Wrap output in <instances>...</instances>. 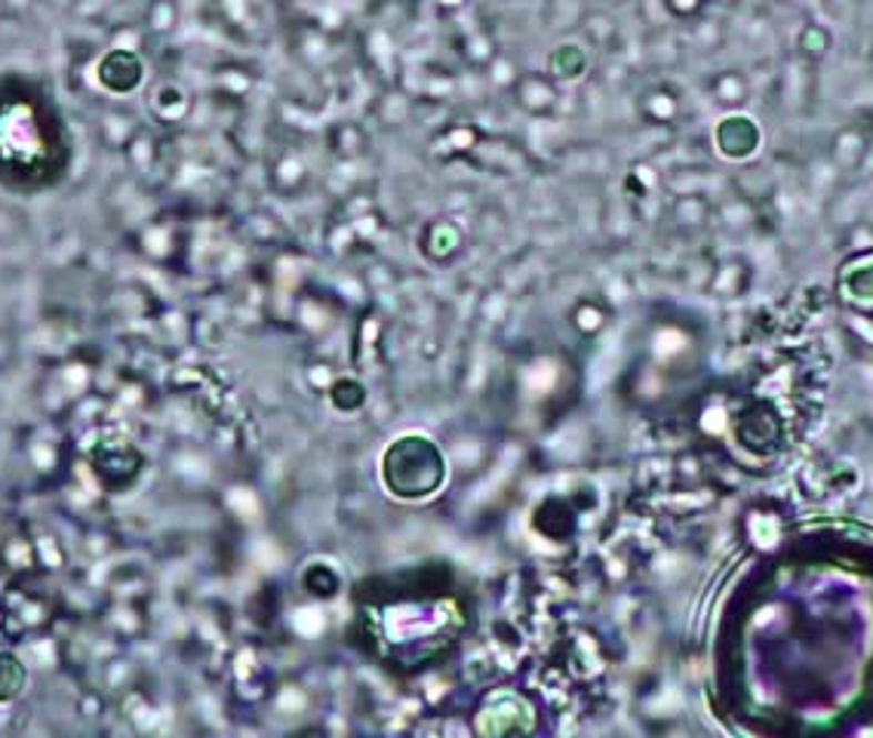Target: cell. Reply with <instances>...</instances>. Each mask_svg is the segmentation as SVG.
<instances>
[{"label": "cell", "mask_w": 873, "mask_h": 738, "mask_svg": "<svg viewBox=\"0 0 873 738\" xmlns=\"http://www.w3.org/2000/svg\"><path fill=\"white\" fill-rule=\"evenodd\" d=\"M22 680H26V674L19 668V661L10 656H0V701L13 698L22 689Z\"/></svg>", "instance_id": "1"}]
</instances>
